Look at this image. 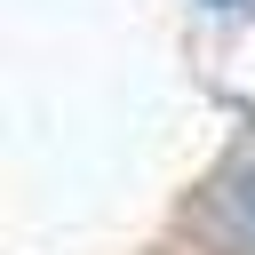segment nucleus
<instances>
[{"instance_id":"1","label":"nucleus","mask_w":255,"mask_h":255,"mask_svg":"<svg viewBox=\"0 0 255 255\" xmlns=\"http://www.w3.org/2000/svg\"><path fill=\"white\" fill-rule=\"evenodd\" d=\"M239 215H247V231H239V247H247V255H255V183H247V191H239Z\"/></svg>"},{"instance_id":"2","label":"nucleus","mask_w":255,"mask_h":255,"mask_svg":"<svg viewBox=\"0 0 255 255\" xmlns=\"http://www.w3.org/2000/svg\"><path fill=\"white\" fill-rule=\"evenodd\" d=\"M215 8H231V0H215Z\"/></svg>"}]
</instances>
